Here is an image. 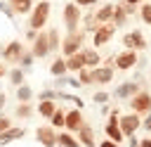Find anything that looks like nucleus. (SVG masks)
Masks as SVG:
<instances>
[{"mask_svg":"<svg viewBox=\"0 0 151 147\" xmlns=\"http://www.w3.org/2000/svg\"><path fill=\"white\" fill-rule=\"evenodd\" d=\"M97 26H99V21H97V17H94V7H92V9H87V12H83L80 28H83L85 33H94V31H97Z\"/></svg>","mask_w":151,"mask_h":147,"instance_id":"20","label":"nucleus"},{"mask_svg":"<svg viewBox=\"0 0 151 147\" xmlns=\"http://www.w3.org/2000/svg\"><path fill=\"white\" fill-rule=\"evenodd\" d=\"M57 145L59 147H80L78 138H73L71 133H57Z\"/></svg>","mask_w":151,"mask_h":147,"instance_id":"27","label":"nucleus"},{"mask_svg":"<svg viewBox=\"0 0 151 147\" xmlns=\"http://www.w3.org/2000/svg\"><path fill=\"white\" fill-rule=\"evenodd\" d=\"M123 2H125V0H123ZM125 9H127L130 17H137V14H139V5H130V2H125Z\"/></svg>","mask_w":151,"mask_h":147,"instance_id":"37","label":"nucleus"},{"mask_svg":"<svg viewBox=\"0 0 151 147\" xmlns=\"http://www.w3.org/2000/svg\"><path fill=\"white\" fill-rule=\"evenodd\" d=\"M17 100H19V102H31V100H33V88L26 85V83H21V85L17 88Z\"/></svg>","mask_w":151,"mask_h":147,"instance_id":"29","label":"nucleus"},{"mask_svg":"<svg viewBox=\"0 0 151 147\" xmlns=\"http://www.w3.org/2000/svg\"><path fill=\"white\" fill-rule=\"evenodd\" d=\"M35 140L42 147H57V128L52 126H40L35 128Z\"/></svg>","mask_w":151,"mask_h":147,"instance_id":"13","label":"nucleus"},{"mask_svg":"<svg viewBox=\"0 0 151 147\" xmlns=\"http://www.w3.org/2000/svg\"><path fill=\"white\" fill-rule=\"evenodd\" d=\"M9 126H12V119H7V116H0V133H5Z\"/></svg>","mask_w":151,"mask_h":147,"instance_id":"38","label":"nucleus"},{"mask_svg":"<svg viewBox=\"0 0 151 147\" xmlns=\"http://www.w3.org/2000/svg\"><path fill=\"white\" fill-rule=\"evenodd\" d=\"M127 140H130V147H139V140H137L134 135H132V138H127Z\"/></svg>","mask_w":151,"mask_h":147,"instance_id":"45","label":"nucleus"},{"mask_svg":"<svg viewBox=\"0 0 151 147\" xmlns=\"http://www.w3.org/2000/svg\"><path fill=\"white\" fill-rule=\"evenodd\" d=\"M35 36H38V31H35V28H26V40H28V43H33V40H35Z\"/></svg>","mask_w":151,"mask_h":147,"instance_id":"40","label":"nucleus"},{"mask_svg":"<svg viewBox=\"0 0 151 147\" xmlns=\"http://www.w3.org/2000/svg\"><path fill=\"white\" fill-rule=\"evenodd\" d=\"M26 50H24V43L21 40H9L5 47H2V59L7 62V64H19V59H21V55H24Z\"/></svg>","mask_w":151,"mask_h":147,"instance_id":"10","label":"nucleus"},{"mask_svg":"<svg viewBox=\"0 0 151 147\" xmlns=\"http://www.w3.org/2000/svg\"><path fill=\"white\" fill-rule=\"evenodd\" d=\"M137 62H139V52H134V50H120L118 55H113V66L120 69V71L134 69Z\"/></svg>","mask_w":151,"mask_h":147,"instance_id":"7","label":"nucleus"},{"mask_svg":"<svg viewBox=\"0 0 151 147\" xmlns=\"http://www.w3.org/2000/svg\"><path fill=\"white\" fill-rule=\"evenodd\" d=\"M99 147H123V145H118V142H113V140H109V138H106V140H101V145H99Z\"/></svg>","mask_w":151,"mask_h":147,"instance_id":"41","label":"nucleus"},{"mask_svg":"<svg viewBox=\"0 0 151 147\" xmlns=\"http://www.w3.org/2000/svg\"><path fill=\"white\" fill-rule=\"evenodd\" d=\"M83 66H85V57H83V50H80V52H76V55H71V57H66V69H68L71 74H78Z\"/></svg>","mask_w":151,"mask_h":147,"instance_id":"22","label":"nucleus"},{"mask_svg":"<svg viewBox=\"0 0 151 147\" xmlns=\"http://www.w3.org/2000/svg\"><path fill=\"white\" fill-rule=\"evenodd\" d=\"M149 2H151V0H149Z\"/></svg>","mask_w":151,"mask_h":147,"instance_id":"48","label":"nucleus"},{"mask_svg":"<svg viewBox=\"0 0 151 147\" xmlns=\"http://www.w3.org/2000/svg\"><path fill=\"white\" fill-rule=\"evenodd\" d=\"M31 52H33V57L35 59H45V57H50L52 52H50V43H47V31L42 28V31H38V36H35V40L31 43Z\"/></svg>","mask_w":151,"mask_h":147,"instance_id":"9","label":"nucleus"},{"mask_svg":"<svg viewBox=\"0 0 151 147\" xmlns=\"http://www.w3.org/2000/svg\"><path fill=\"white\" fill-rule=\"evenodd\" d=\"M50 14H52V2H50V0H38V2L33 5L31 14H28V21H26V24H28V28L42 31V28L47 26Z\"/></svg>","mask_w":151,"mask_h":147,"instance_id":"1","label":"nucleus"},{"mask_svg":"<svg viewBox=\"0 0 151 147\" xmlns=\"http://www.w3.org/2000/svg\"><path fill=\"white\" fill-rule=\"evenodd\" d=\"M111 21L116 24V28H123V26L130 21V14H127V9H125V2H123V0L113 5V17H111Z\"/></svg>","mask_w":151,"mask_h":147,"instance_id":"15","label":"nucleus"},{"mask_svg":"<svg viewBox=\"0 0 151 147\" xmlns=\"http://www.w3.org/2000/svg\"><path fill=\"white\" fill-rule=\"evenodd\" d=\"M78 83H80V85H94V78H92V69L83 66V69L78 71Z\"/></svg>","mask_w":151,"mask_h":147,"instance_id":"33","label":"nucleus"},{"mask_svg":"<svg viewBox=\"0 0 151 147\" xmlns=\"http://www.w3.org/2000/svg\"><path fill=\"white\" fill-rule=\"evenodd\" d=\"M118 126H120V130H123V135L125 138H132L139 128H142V116L139 114H120V119H118Z\"/></svg>","mask_w":151,"mask_h":147,"instance_id":"8","label":"nucleus"},{"mask_svg":"<svg viewBox=\"0 0 151 147\" xmlns=\"http://www.w3.org/2000/svg\"><path fill=\"white\" fill-rule=\"evenodd\" d=\"M109 100V92H97L94 95V102H106Z\"/></svg>","mask_w":151,"mask_h":147,"instance_id":"42","label":"nucleus"},{"mask_svg":"<svg viewBox=\"0 0 151 147\" xmlns=\"http://www.w3.org/2000/svg\"><path fill=\"white\" fill-rule=\"evenodd\" d=\"M125 2H130V5H142L144 0H125Z\"/></svg>","mask_w":151,"mask_h":147,"instance_id":"47","label":"nucleus"},{"mask_svg":"<svg viewBox=\"0 0 151 147\" xmlns=\"http://www.w3.org/2000/svg\"><path fill=\"white\" fill-rule=\"evenodd\" d=\"M5 102H7V97H5V92H0V109L5 107Z\"/></svg>","mask_w":151,"mask_h":147,"instance_id":"46","label":"nucleus"},{"mask_svg":"<svg viewBox=\"0 0 151 147\" xmlns=\"http://www.w3.org/2000/svg\"><path fill=\"white\" fill-rule=\"evenodd\" d=\"M139 147H151V138H142L139 140Z\"/></svg>","mask_w":151,"mask_h":147,"instance_id":"44","label":"nucleus"},{"mask_svg":"<svg viewBox=\"0 0 151 147\" xmlns=\"http://www.w3.org/2000/svg\"><path fill=\"white\" fill-rule=\"evenodd\" d=\"M24 135V128H14V126H9L5 133H0V142L5 145V142H12V140H19Z\"/></svg>","mask_w":151,"mask_h":147,"instance_id":"26","label":"nucleus"},{"mask_svg":"<svg viewBox=\"0 0 151 147\" xmlns=\"http://www.w3.org/2000/svg\"><path fill=\"white\" fill-rule=\"evenodd\" d=\"M113 74H116V66H109V64H99L97 69H92V78H94V85H109L113 81Z\"/></svg>","mask_w":151,"mask_h":147,"instance_id":"12","label":"nucleus"},{"mask_svg":"<svg viewBox=\"0 0 151 147\" xmlns=\"http://www.w3.org/2000/svg\"><path fill=\"white\" fill-rule=\"evenodd\" d=\"M142 88H139V83H134V81H125V83H120L118 88H116V97H120V100H127V97H132L134 92H139Z\"/></svg>","mask_w":151,"mask_h":147,"instance_id":"19","label":"nucleus"},{"mask_svg":"<svg viewBox=\"0 0 151 147\" xmlns=\"http://www.w3.org/2000/svg\"><path fill=\"white\" fill-rule=\"evenodd\" d=\"M7 78H9V83H12L14 88H19V85L24 83V69H21V66H14L12 71H7Z\"/></svg>","mask_w":151,"mask_h":147,"instance_id":"28","label":"nucleus"},{"mask_svg":"<svg viewBox=\"0 0 151 147\" xmlns=\"http://www.w3.org/2000/svg\"><path fill=\"white\" fill-rule=\"evenodd\" d=\"M80 9H92V7H97L99 5V0H73Z\"/></svg>","mask_w":151,"mask_h":147,"instance_id":"35","label":"nucleus"},{"mask_svg":"<svg viewBox=\"0 0 151 147\" xmlns=\"http://www.w3.org/2000/svg\"><path fill=\"white\" fill-rule=\"evenodd\" d=\"M83 57H85V66L87 69H97L101 64V55L97 47H83Z\"/></svg>","mask_w":151,"mask_h":147,"instance_id":"21","label":"nucleus"},{"mask_svg":"<svg viewBox=\"0 0 151 147\" xmlns=\"http://www.w3.org/2000/svg\"><path fill=\"white\" fill-rule=\"evenodd\" d=\"M85 123V119H83V111L80 109H68L66 111V121H64V128L68 130V133H78V128Z\"/></svg>","mask_w":151,"mask_h":147,"instance_id":"14","label":"nucleus"},{"mask_svg":"<svg viewBox=\"0 0 151 147\" xmlns=\"http://www.w3.org/2000/svg\"><path fill=\"white\" fill-rule=\"evenodd\" d=\"M61 21H64L66 33L78 31V28H80V21H83V9H80L73 0H71V2H66V5H64V9H61Z\"/></svg>","mask_w":151,"mask_h":147,"instance_id":"3","label":"nucleus"},{"mask_svg":"<svg viewBox=\"0 0 151 147\" xmlns=\"http://www.w3.org/2000/svg\"><path fill=\"white\" fill-rule=\"evenodd\" d=\"M5 76H7V64L0 62V78H5Z\"/></svg>","mask_w":151,"mask_h":147,"instance_id":"43","label":"nucleus"},{"mask_svg":"<svg viewBox=\"0 0 151 147\" xmlns=\"http://www.w3.org/2000/svg\"><path fill=\"white\" fill-rule=\"evenodd\" d=\"M0 12H2L7 19H14V12H12V7H9L7 0H0Z\"/></svg>","mask_w":151,"mask_h":147,"instance_id":"36","label":"nucleus"},{"mask_svg":"<svg viewBox=\"0 0 151 147\" xmlns=\"http://www.w3.org/2000/svg\"><path fill=\"white\" fill-rule=\"evenodd\" d=\"M64 121H66V109H59V107H57V111H54L52 119H50V126L59 130V128H64Z\"/></svg>","mask_w":151,"mask_h":147,"instance_id":"31","label":"nucleus"},{"mask_svg":"<svg viewBox=\"0 0 151 147\" xmlns=\"http://www.w3.org/2000/svg\"><path fill=\"white\" fill-rule=\"evenodd\" d=\"M33 62H35L33 52H31V50H26V52L21 55V59H19V64H17V66H21V69H28V66H31Z\"/></svg>","mask_w":151,"mask_h":147,"instance_id":"34","label":"nucleus"},{"mask_svg":"<svg viewBox=\"0 0 151 147\" xmlns=\"http://www.w3.org/2000/svg\"><path fill=\"white\" fill-rule=\"evenodd\" d=\"M118 119H120V111H111V114H109V123H106L104 133H106V138H109V140H113V142L123 145L125 135H123V130H120V126H118Z\"/></svg>","mask_w":151,"mask_h":147,"instance_id":"11","label":"nucleus"},{"mask_svg":"<svg viewBox=\"0 0 151 147\" xmlns=\"http://www.w3.org/2000/svg\"><path fill=\"white\" fill-rule=\"evenodd\" d=\"M85 38H87V33H85L83 28H78V31H73V33H66V36L61 38L59 52H61L64 57H71V55L80 52V50L85 47Z\"/></svg>","mask_w":151,"mask_h":147,"instance_id":"2","label":"nucleus"},{"mask_svg":"<svg viewBox=\"0 0 151 147\" xmlns=\"http://www.w3.org/2000/svg\"><path fill=\"white\" fill-rule=\"evenodd\" d=\"M14 116H17V119H28V116H33V104H31V102H19V107L14 109Z\"/></svg>","mask_w":151,"mask_h":147,"instance_id":"30","label":"nucleus"},{"mask_svg":"<svg viewBox=\"0 0 151 147\" xmlns=\"http://www.w3.org/2000/svg\"><path fill=\"white\" fill-rule=\"evenodd\" d=\"M50 74H52V76H57V78L68 74V69H66V57H64V55L52 59V64H50Z\"/></svg>","mask_w":151,"mask_h":147,"instance_id":"23","label":"nucleus"},{"mask_svg":"<svg viewBox=\"0 0 151 147\" xmlns=\"http://www.w3.org/2000/svg\"><path fill=\"white\" fill-rule=\"evenodd\" d=\"M47 43H50V52H59V47H61V33H59L57 26L47 28Z\"/></svg>","mask_w":151,"mask_h":147,"instance_id":"25","label":"nucleus"},{"mask_svg":"<svg viewBox=\"0 0 151 147\" xmlns=\"http://www.w3.org/2000/svg\"><path fill=\"white\" fill-rule=\"evenodd\" d=\"M142 128L151 133V114H144V119H142Z\"/></svg>","mask_w":151,"mask_h":147,"instance_id":"39","label":"nucleus"},{"mask_svg":"<svg viewBox=\"0 0 151 147\" xmlns=\"http://www.w3.org/2000/svg\"><path fill=\"white\" fill-rule=\"evenodd\" d=\"M123 47L125 50H134V52H142V50H146V38H144V33L139 31V28H132V31H127L123 38Z\"/></svg>","mask_w":151,"mask_h":147,"instance_id":"6","label":"nucleus"},{"mask_svg":"<svg viewBox=\"0 0 151 147\" xmlns=\"http://www.w3.org/2000/svg\"><path fill=\"white\" fill-rule=\"evenodd\" d=\"M137 17H139L146 26H151V2H149V0H144V2L139 5V14H137Z\"/></svg>","mask_w":151,"mask_h":147,"instance_id":"32","label":"nucleus"},{"mask_svg":"<svg viewBox=\"0 0 151 147\" xmlns=\"http://www.w3.org/2000/svg\"><path fill=\"white\" fill-rule=\"evenodd\" d=\"M130 109H132L134 114H139V116L151 114V92H149V90L134 92V95L130 97Z\"/></svg>","mask_w":151,"mask_h":147,"instance_id":"5","label":"nucleus"},{"mask_svg":"<svg viewBox=\"0 0 151 147\" xmlns=\"http://www.w3.org/2000/svg\"><path fill=\"white\" fill-rule=\"evenodd\" d=\"M113 5H116V2H104V5H97V7H94V17H97L99 24H109V21H111V17H113Z\"/></svg>","mask_w":151,"mask_h":147,"instance_id":"18","label":"nucleus"},{"mask_svg":"<svg viewBox=\"0 0 151 147\" xmlns=\"http://www.w3.org/2000/svg\"><path fill=\"white\" fill-rule=\"evenodd\" d=\"M33 5H35L33 0H9V7L14 12V17H28Z\"/></svg>","mask_w":151,"mask_h":147,"instance_id":"17","label":"nucleus"},{"mask_svg":"<svg viewBox=\"0 0 151 147\" xmlns=\"http://www.w3.org/2000/svg\"><path fill=\"white\" fill-rule=\"evenodd\" d=\"M116 31H118V28H116V24H113V21H109V24H99V26H97V31L92 33V47H97V50H99V47L109 45V43H111V38L116 36Z\"/></svg>","mask_w":151,"mask_h":147,"instance_id":"4","label":"nucleus"},{"mask_svg":"<svg viewBox=\"0 0 151 147\" xmlns=\"http://www.w3.org/2000/svg\"><path fill=\"white\" fill-rule=\"evenodd\" d=\"M78 142H80L83 147H94V145H97V140H94V130H92V126H87V123H83V126L78 128Z\"/></svg>","mask_w":151,"mask_h":147,"instance_id":"16","label":"nucleus"},{"mask_svg":"<svg viewBox=\"0 0 151 147\" xmlns=\"http://www.w3.org/2000/svg\"><path fill=\"white\" fill-rule=\"evenodd\" d=\"M35 111H38L42 119H52V114L57 111V104H54V100H40L38 107H35Z\"/></svg>","mask_w":151,"mask_h":147,"instance_id":"24","label":"nucleus"}]
</instances>
